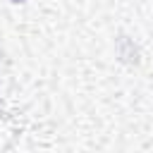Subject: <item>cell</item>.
Returning <instances> with one entry per match:
<instances>
[{
  "label": "cell",
  "instance_id": "6da1fadb",
  "mask_svg": "<svg viewBox=\"0 0 153 153\" xmlns=\"http://www.w3.org/2000/svg\"><path fill=\"white\" fill-rule=\"evenodd\" d=\"M12 2H24V0H12Z\"/></svg>",
  "mask_w": 153,
  "mask_h": 153
}]
</instances>
